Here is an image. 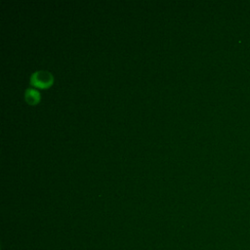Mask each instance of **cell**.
<instances>
[{"label": "cell", "instance_id": "cell-2", "mask_svg": "<svg viewBox=\"0 0 250 250\" xmlns=\"http://www.w3.org/2000/svg\"><path fill=\"white\" fill-rule=\"evenodd\" d=\"M24 99L29 104H35L40 101V94L32 88H28L24 92Z\"/></svg>", "mask_w": 250, "mask_h": 250}, {"label": "cell", "instance_id": "cell-1", "mask_svg": "<svg viewBox=\"0 0 250 250\" xmlns=\"http://www.w3.org/2000/svg\"><path fill=\"white\" fill-rule=\"evenodd\" d=\"M53 80L54 79L52 74L46 70H37L33 72L30 77L31 85L41 89L50 87L53 83Z\"/></svg>", "mask_w": 250, "mask_h": 250}]
</instances>
